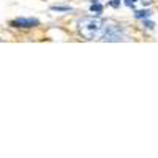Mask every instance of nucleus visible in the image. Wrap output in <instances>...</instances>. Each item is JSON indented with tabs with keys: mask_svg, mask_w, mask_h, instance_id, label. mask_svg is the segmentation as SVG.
<instances>
[{
	"mask_svg": "<svg viewBox=\"0 0 158 158\" xmlns=\"http://www.w3.org/2000/svg\"><path fill=\"white\" fill-rule=\"evenodd\" d=\"M104 29V22L98 18H84L79 22V33L85 40L100 38Z\"/></svg>",
	"mask_w": 158,
	"mask_h": 158,
	"instance_id": "f257e3e1",
	"label": "nucleus"
},
{
	"mask_svg": "<svg viewBox=\"0 0 158 158\" xmlns=\"http://www.w3.org/2000/svg\"><path fill=\"white\" fill-rule=\"evenodd\" d=\"M100 38L103 41H122V40H125V32L120 25L104 22V29Z\"/></svg>",
	"mask_w": 158,
	"mask_h": 158,
	"instance_id": "f03ea898",
	"label": "nucleus"
},
{
	"mask_svg": "<svg viewBox=\"0 0 158 158\" xmlns=\"http://www.w3.org/2000/svg\"><path fill=\"white\" fill-rule=\"evenodd\" d=\"M40 21L33 18H18L15 21H11L13 27H19V29H32V27H36Z\"/></svg>",
	"mask_w": 158,
	"mask_h": 158,
	"instance_id": "7ed1b4c3",
	"label": "nucleus"
},
{
	"mask_svg": "<svg viewBox=\"0 0 158 158\" xmlns=\"http://www.w3.org/2000/svg\"><path fill=\"white\" fill-rule=\"evenodd\" d=\"M150 16H152L150 10H138V11H135V18L136 19H147Z\"/></svg>",
	"mask_w": 158,
	"mask_h": 158,
	"instance_id": "20e7f679",
	"label": "nucleus"
},
{
	"mask_svg": "<svg viewBox=\"0 0 158 158\" xmlns=\"http://www.w3.org/2000/svg\"><path fill=\"white\" fill-rule=\"evenodd\" d=\"M90 11L95 13V15H101V13H103V5L100 3V0H92Z\"/></svg>",
	"mask_w": 158,
	"mask_h": 158,
	"instance_id": "39448f33",
	"label": "nucleus"
},
{
	"mask_svg": "<svg viewBox=\"0 0 158 158\" xmlns=\"http://www.w3.org/2000/svg\"><path fill=\"white\" fill-rule=\"evenodd\" d=\"M52 11H71V6H51Z\"/></svg>",
	"mask_w": 158,
	"mask_h": 158,
	"instance_id": "423d86ee",
	"label": "nucleus"
},
{
	"mask_svg": "<svg viewBox=\"0 0 158 158\" xmlns=\"http://www.w3.org/2000/svg\"><path fill=\"white\" fill-rule=\"evenodd\" d=\"M144 27L149 29V30H152V29L155 27V24H153L152 21H146V19H144Z\"/></svg>",
	"mask_w": 158,
	"mask_h": 158,
	"instance_id": "0eeeda50",
	"label": "nucleus"
},
{
	"mask_svg": "<svg viewBox=\"0 0 158 158\" xmlns=\"http://www.w3.org/2000/svg\"><path fill=\"white\" fill-rule=\"evenodd\" d=\"M109 5L114 6V8H118L120 6V0H112V2H109Z\"/></svg>",
	"mask_w": 158,
	"mask_h": 158,
	"instance_id": "6e6552de",
	"label": "nucleus"
},
{
	"mask_svg": "<svg viewBox=\"0 0 158 158\" xmlns=\"http://www.w3.org/2000/svg\"><path fill=\"white\" fill-rule=\"evenodd\" d=\"M135 2H138V0H125V5H127V6H133Z\"/></svg>",
	"mask_w": 158,
	"mask_h": 158,
	"instance_id": "1a4fd4ad",
	"label": "nucleus"
}]
</instances>
